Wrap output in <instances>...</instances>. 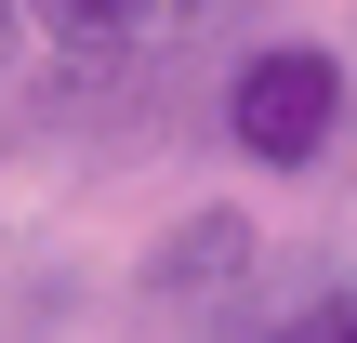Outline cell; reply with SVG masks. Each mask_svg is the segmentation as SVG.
<instances>
[{
  "mask_svg": "<svg viewBox=\"0 0 357 343\" xmlns=\"http://www.w3.org/2000/svg\"><path fill=\"white\" fill-rule=\"evenodd\" d=\"M238 278H252V212H225V198H212V212H185V225L146 251V278H132V291H146L159 317H185L199 291H238Z\"/></svg>",
  "mask_w": 357,
  "mask_h": 343,
  "instance_id": "7a4b0ae2",
  "label": "cell"
},
{
  "mask_svg": "<svg viewBox=\"0 0 357 343\" xmlns=\"http://www.w3.org/2000/svg\"><path fill=\"white\" fill-rule=\"evenodd\" d=\"M13 26H26V0H0V53H13Z\"/></svg>",
  "mask_w": 357,
  "mask_h": 343,
  "instance_id": "5b68a950",
  "label": "cell"
},
{
  "mask_svg": "<svg viewBox=\"0 0 357 343\" xmlns=\"http://www.w3.org/2000/svg\"><path fill=\"white\" fill-rule=\"evenodd\" d=\"M265 343H357V291H318L305 317H278Z\"/></svg>",
  "mask_w": 357,
  "mask_h": 343,
  "instance_id": "277c9868",
  "label": "cell"
},
{
  "mask_svg": "<svg viewBox=\"0 0 357 343\" xmlns=\"http://www.w3.org/2000/svg\"><path fill=\"white\" fill-rule=\"evenodd\" d=\"M159 13H172V0H26V26L66 40V53H132Z\"/></svg>",
  "mask_w": 357,
  "mask_h": 343,
  "instance_id": "3957f363",
  "label": "cell"
},
{
  "mask_svg": "<svg viewBox=\"0 0 357 343\" xmlns=\"http://www.w3.org/2000/svg\"><path fill=\"white\" fill-rule=\"evenodd\" d=\"M344 106H357V79L331 40H252L225 66V145L252 172H318L344 145Z\"/></svg>",
  "mask_w": 357,
  "mask_h": 343,
  "instance_id": "6da1fadb",
  "label": "cell"
}]
</instances>
